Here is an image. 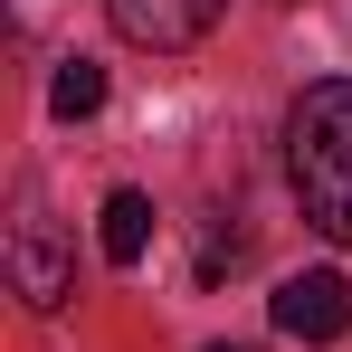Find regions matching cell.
<instances>
[{
	"label": "cell",
	"mask_w": 352,
	"mask_h": 352,
	"mask_svg": "<svg viewBox=\"0 0 352 352\" xmlns=\"http://www.w3.org/2000/svg\"><path fill=\"white\" fill-rule=\"evenodd\" d=\"M286 181L295 200H305V219L352 248V76H324V86H305L286 115Z\"/></svg>",
	"instance_id": "cell-1"
},
{
	"label": "cell",
	"mask_w": 352,
	"mask_h": 352,
	"mask_svg": "<svg viewBox=\"0 0 352 352\" xmlns=\"http://www.w3.org/2000/svg\"><path fill=\"white\" fill-rule=\"evenodd\" d=\"M267 314H276V333H286V343H343V333H352V286L333 276V267H305V276L276 286Z\"/></svg>",
	"instance_id": "cell-2"
},
{
	"label": "cell",
	"mask_w": 352,
	"mask_h": 352,
	"mask_svg": "<svg viewBox=\"0 0 352 352\" xmlns=\"http://www.w3.org/2000/svg\"><path fill=\"white\" fill-rule=\"evenodd\" d=\"M115 10V29L133 48H153V58H181V48H200L210 29H219V10L229 0H105Z\"/></svg>",
	"instance_id": "cell-3"
},
{
	"label": "cell",
	"mask_w": 352,
	"mask_h": 352,
	"mask_svg": "<svg viewBox=\"0 0 352 352\" xmlns=\"http://www.w3.org/2000/svg\"><path fill=\"white\" fill-rule=\"evenodd\" d=\"M10 286L29 295L38 314H58L67 295H76V267H67V248L38 229V219H19V229H10Z\"/></svg>",
	"instance_id": "cell-4"
},
{
	"label": "cell",
	"mask_w": 352,
	"mask_h": 352,
	"mask_svg": "<svg viewBox=\"0 0 352 352\" xmlns=\"http://www.w3.org/2000/svg\"><path fill=\"white\" fill-rule=\"evenodd\" d=\"M105 267H143V248H153V200L143 190H105Z\"/></svg>",
	"instance_id": "cell-5"
},
{
	"label": "cell",
	"mask_w": 352,
	"mask_h": 352,
	"mask_svg": "<svg viewBox=\"0 0 352 352\" xmlns=\"http://www.w3.org/2000/svg\"><path fill=\"white\" fill-rule=\"evenodd\" d=\"M48 105H58L67 124L96 115V105H105V67H96V58H67V67H58V86H48Z\"/></svg>",
	"instance_id": "cell-6"
},
{
	"label": "cell",
	"mask_w": 352,
	"mask_h": 352,
	"mask_svg": "<svg viewBox=\"0 0 352 352\" xmlns=\"http://www.w3.org/2000/svg\"><path fill=\"white\" fill-rule=\"evenodd\" d=\"M210 352H248V343H210Z\"/></svg>",
	"instance_id": "cell-7"
}]
</instances>
